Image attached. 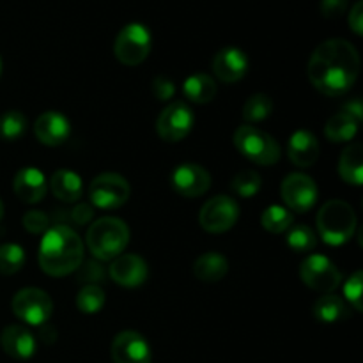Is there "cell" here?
Returning <instances> with one entry per match:
<instances>
[{
	"instance_id": "obj_1",
	"label": "cell",
	"mask_w": 363,
	"mask_h": 363,
	"mask_svg": "<svg viewBox=\"0 0 363 363\" xmlns=\"http://www.w3.org/2000/svg\"><path fill=\"white\" fill-rule=\"evenodd\" d=\"M360 74V55L346 39H328L311 55L307 77L319 92L342 96L350 91Z\"/></svg>"
},
{
	"instance_id": "obj_2",
	"label": "cell",
	"mask_w": 363,
	"mask_h": 363,
	"mask_svg": "<svg viewBox=\"0 0 363 363\" xmlns=\"http://www.w3.org/2000/svg\"><path fill=\"white\" fill-rule=\"evenodd\" d=\"M38 261L50 277H66L74 273L84 262V243L66 223L50 227L39 243Z\"/></svg>"
},
{
	"instance_id": "obj_3",
	"label": "cell",
	"mask_w": 363,
	"mask_h": 363,
	"mask_svg": "<svg viewBox=\"0 0 363 363\" xmlns=\"http://www.w3.org/2000/svg\"><path fill=\"white\" fill-rule=\"evenodd\" d=\"M130 243L126 222L116 216L96 220L87 230V248L98 261H113Z\"/></svg>"
},
{
	"instance_id": "obj_4",
	"label": "cell",
	"mask_w": 363,
	"mask_h": 363,
	"mask_svg": "<svg viewBox=\"0 0 363 363\" xmlns=\"http://www.w3.org/2000/svg\"><path fill=\"white\" fill-rule=\"evenodd\" d=\"M318 230L321 240L330 247H342L357 230V215L347 202L328 201L321 206L318 213Z\"/></svg>"
},
{
	"instance_id": "obj_5",
	"label": "cell",
	"mask_w": 363,
	"mask_h": 363,
	"mask_svg": "<svg viewBox=\"0 0 363 363\" xmlns=\"http://www.w3.org/2000/svg\"><path fill=\"white\" fill-rule=\"evenodd\" d=\"M234 145L245 158L257 165H275L280 160L279 142L250 124H243L234 131Z\"/></svg>"
},
{
	"instance_id": "obj_6",
	"label": "cell",
	"mask_w": 363,
	"mask_h": 363,
	"mask_svg": "<svg viewBox=\"0 0 363 363\" xmlns=\"http://www.w3.org/2000/svg\"><path fill=\"white\" fill-rule=\"evenodd\" d=\"M152 48L151 30L144 23H128L117 34L113 53L124 66H138L147 59Z\"/></svg>"
},
{
	"instance_id": "obj_7",
	"label": "cell",
	"mask_w": 363,
	"mask_h": 363,
	"mask_svg": "<svg viewBox=\"0 0 363 363\" xmlns=\"http://www.w3.org/2000/svg\"><path fill=\"white\" fill-rule=\"evenodd\" d=\"M14 315L25 325L30 326H43L48 323V319L53 314V301L43 289L38 287H27L14 294L13 298Z\"/></svg>"
},
{
	"instance_id": "obj_8",
	"label": "cell",
	"mask_w": 363,
	"mask_h": 363,
	"mask_svg": "<svg viewBox=\"0 0 363 363\" xmlns=\"http://www.w3.org/2000/svg\"><path fill=\"white\" fill-rule=\"evenodd\" d=\"M300 277L305 286L318 293H333L342 282V273L337 264L326 255L312 254L303 259L300 266Z\"/></svg>"
},
{
	"instance_id": "obj_9",
	"label": "cell",
	"mask_w": 363,
	"mask_h": 363,
	"mask_svg": "<svg viewBox=\"0 0 363 363\" xmlns=\"http://www.w3.org/2000/svg\"><path fill=\"white\" fill-rule=\"evenodd\" d=\"M130 183L123 176L113 172L99 174L89 186V197L94 208L98 209H117L124 206L130 199Z\"/></svg>"
},
{
	"instance_id": "obj_10",
	"label": "cell",
	"mask_w": 363,
	"mask_h": 363,
	"mask_svg": "<svg viewBox=\"0 0 363 363\" xmlns=\"http://www.w3.org/2000/svg\"><path fill=\"white\" fill-rule=\"evenodd\" d=\"M240 218V206L229 195H216L209 199L201 209L199 222L206 233L222 234L233 229Z\"/></svg>"
},
{
	"instance_id": "obj_11",
	"label": "cell",
	"mask_w": 363,
	"mask_h": 363,
	"mask_svg": "<svg viewBox=\"0 0 363 363\" xmlns=\"http://www.w3.org/2000/svg\"><path fill=\"white\" fill-rule=\"evenodd\" d=\"M282 201L286 202V208L289 211L307 213L318 204L319 190L311 176L301 172H293L282 181L280 186Z\"/></svg>"
},
{
	"instance_id": "obj_12",
	"label": "cell",
	"mask_w": 363,
	"mask_h": 363,
	"mask_svg": "<svg viewBox=\"0 0 363 363\" xmlns=\"http://www.w3.org/2000/svg\"><path fill=\"white\" fill-rule=\"evenodd\" d=\"M195 116L190 106L183 101H174L163 108L156 121V131L165 142H179L190 135Z\"/></svg>"
},
{
	"instance_id": "obj_13",
	"label": "cell",
	"mask_w": 363,
	"mask_h": 363,
	"mask_svg": "<svg viewBox=\"0 0 363 363\" xmlns=\"http://www.w3.org/2000/svg\"><path fill=\"white\" fill-rule=\"evenodd\" d=\"M110 353L113 363H152L151 346L144 335L133 330L117 333Z\"/></svg>"
},
{
	"instance_id": "obj_14",
	"label": "cell",
	"mask_w": 363,
	"mask_h": 363,
	"mask_svg": "<svg viewBox=\"0 0 363 363\" xmlns=\"http://www.w3.org/2000/svg\"><path fill=\"white\" fill-rule=\"evenodd\" d=\"M172 188L186 199H195L204 195L211 186V176L204 167L197 163H183L174 169L170 177Z\"/></svg>"
},
{
	"instance_id": "obj_15",
	"label": "cell",
	"mask_w": 363,
	"mask_h": 363,
	"mask_svg": "<svg viewBox=\"0 0 363 363\" xmlns=\"http://www.w3.org/2000/svg\"><path fill=\"white\" fill-rule=\"evenodd\" d=\"M108 275L117 286L133 289V287H140L147 280L149 268L140 255L121 254L110 264Z\"/></svg>"
},
{
	"instance_id": "obj_16",
	"label": "cell",
	"mask_w": 363,
	"mask_h": 363,
	"mask_svg": "<svg viewBox=\"0 0 363 363\" xmlns=\"http://www.w3.org/2000/svg\"><path fill=\"white\" fill-rule=\"evenodd\" d=\"M248 67H250L248 55L236 46L222 48L213 59V71H215L216 78L225 84L240 82L247 74Z\"/></svg>"
},
{
	"instance_id": "obj_17",
	"label": "cell",
	"mask_w": 363,
	"mask_h": 363,
	"mask_svg": "<svg viewBox=\"0 0 363 363\" xmlns=\"http://www.w3.org/2000/svg\"><path fill=\"white\" fill-rule=\"evenodd\" d=\"M69 119L60 112H55V110L41 113L34 123V135L41 144L48 145V147L62 145L69 138Z\"/></svg>"
},
{
	"instance_id": "obj_18",
	"label": "cell",
	"mask_w": 363,
	"mask_h": 363,
	"mask_svg": "<svg viewBox=\"0 0 363 363\" xmlns=\"http://www.w3.org/2000/svg\"><path fill=\"white\" fill-rule=\"evenodd\" d=\"M13 190L16 197L25 204H38L48 191V181H46L45 174L35 167H23L14 176Z\"/></svg>"
},
{
	"instance_id": "obj_19",
	"label": "cell",
	"mask_w": 363,
	"mask_h": 363,
	"mask_svg": "<svg viewBox=\"0 0 363 363\" xmlns=\"http://www.w3.org/2000/svg\"><path fill=\"white\" fill-rule=\"evenodd\" d=\"M289 160L300 169H308L319 158V142L314 133L308 130H298L291 135L287 144Z\"/></svg>"
},
{
	"instance_id": "obj_20",
	"label": "cell",
	"mask_w": 363,
	"mask_h": 363,
	"mask_svg": "<svg viewBox=\"0 0 363 363\" xmlns=\"http://www.w3.org/2000/svg\"><path fill=\"white\" fill-rule=\"evenodd\" d=\"M2 350L14 360H28L35 353V339L25 326L11 325L0 335Z\"/></svg>"
},
{
	"instance_id": "obj_21",
	"label": "cell",
	"mask_w": 363,
	"mask_h": 363,
	"mask_svg": "<svg viewBox=\"0 0 363 363\" xmlns=\"http://www.w3.org/2000/svg\"><path fill=\"white\" fill-rule=\"evenodd\" d=\"M50 188H52L53 195L66 204L77 202L84 194L82 177L69 169L55 170L52 179H50Z\"/></svg>"
},
{
	"instance_id": "obj_22",
	"label": "cell",
	"mask_w": 363,
	"mask_h": 363,
	"mask_svg": "<svg viewBox=\"0 0 363 363\" xmlns=\"http://www.w3.org/2000/svg\"><path fill=\"white\" fill-rule=\"evenodd\" d=\"M227 272H229V262L218 252L202 254L194 262V275L206 284L220 282L227 275Z\"/></svg>"
},
{
	"instance_id": "obj_23",
	"label": "cell",
	"mask_w": 363,
	"mask_h": 363,
	"mask_svg": "<svg viewBox=\"0 0 363 363\" xmlns=\"http://www.w3.org/2000/svg\"><path fill=\"white\" fill-rule=\"evenodd\" d=\"M339 174L351 186L363 184V147L362 144H351L344 149L339 160Z\"/></svg>"
},
{
	"instance_id": "obj_24",
	"label": "cell",
	"mask_w": 363,
	"mask_h": 363,
	"mask_svg": "<svg viewBox=\"0 0 363 363\" xmlns=\"http://www.w3.org/2000/svg\"><path fill=\"white\" fill-rule=\"evenodd\" d=\"M216 91H218V87H216V82L206 73L191 74V77H188L183 84L184 98H188L190 101L197 103V105H206V103H211L213 99H215Z\"/></svg>"
},
{
	"instance_id": "obj_25",
	"label": "cell",
	"mask_w": 363,
	"mask_h": 363,
	"mask_svg": "<svg viewBox=\"0 0 363 363\" xmlns=\"http://www.w3.org/2000/svg\"><path fill=\"white\" fill-rule=\"evenodd\" d=\"M314 315L318 321L325 323V325H335L350 315V308L342 298L333 293H326L325 296L315 301Z\"/></svg>"
},
{
	"instance_id": "obj_26",
	"label": "cell",
	"mask_w": 363,
	"mask_h": 363,
	"mask_svg": "<svg viewBox=\"0 0 363 363\" xmlns=\"http://www.w3.org/2000/svg\"><path fill=\"white\" fill-rule=\"evenodd\" d=\"M358 126H360V123H357L347 113L340 112L330 117L325 126V135L330 142L342 144V142H350L357 137Z\"/></svg>"
},
{
	"instance_id": "obj_27",
	"label": "cell",
	"mask_w": 363,
	"mask_h": 363,
	"mask_svg": "<svg viewBox=\"0 0 363 363\" xmlns=\"http://www.w3.org/2000/svg\"><path fill=\"white\" fill-rule=\"evenodd\" d=\"M293 213L287 208H284V206H269V208H266L264 213L261 215V225L272 234L287 233V229L293 225Z\"/></svg>"
},
{
	"instance_id": "obj_28",
	"label": "cell",
	"mask_w": 363,
	"mask_h": 363,
	"mask_svg": "<svg viewBox=\"0 0 363 363\" xmlns=\"http://www.w3.org/2000/svg\"><path fill=\"white\" fill-rule=\"evenodd\" d=\"M27 131V117L20 110H7L0 116V140L16 142Z\"/></svg>"
},
{
	"instance_id": "obj_29",
	"label": "cell",
	"mask_w": 363,
	"mask_h": 363,
	"mask_svg": "<svg viewBox=\"0 0 363 363\" xmlns=\"http://www.w3.org/2000/svg\"><path fill=\"white\" fill-rule=\"evenodd\" d=\"M286 241L291 250L300 252V254H308L318 245V236H315V233L308 225L298 223V225H291L287 229Z\"/></svg>"
},
{
	"instance_id": "obj_30",
	"label": "cell",
	"mask_w": 363,
	"mask_h": 363,
	"mask_svg": "<svg viewBox=\"0 0 363 363\" xmlns=\"http://www.w3.org/2000/svg\"><path fill=\"white\" fill-rule=\"evenodd\" d=\"M273 112V101L268 94H259L250 96L243 106V119L247 123H261V121L268 119Z\"/></svg>"
},
{
	"instance_id": "obj_31",
	"label": "cell",
	"mask_w": 363,
	"mask_h": 363,
	"mask_svg": "<svg viewBox=\"0 0 363 363\" xmlns=\"http://www.w3.org/2000/svg\"><path fill=\"white\" fill-rule=\"evenodd\" d=\"M105 303V291L99 286H84L77 294V308L84 314H98Z\"/></svg>"
},
{
	"instance_id": "obj_32",
	"label": "cell",
	"mask_w": 363,
	"mask_h": 363,
	"mask_svg": "<svg viewBox=\"0 0 363 363\" xmlns=\"http://www.w3.org/2000/svg\"><path fill=\"white\" fill-rule=\"evenodd\" d=\"M25 250L16 243L0 245V275H14L25 264Z\"/></svg>"
},
{
	"instance_id": "obj_33",
	"label": "cell",
	"mask_w": 363,
	"mask_h": 363,
	"mask_svg": "<svg viewBox=\"0 0 363 363\" xmlns=\"http://www.w3.org/2000/svg\"><path fill=\"white\" fill-rule=\"evenodd\" d=\"M262 179L255 170H241L234 176L233 179V190L236 191L240 197L243 199H252L261 191Z\"/></svg>"
},
{
	"instance_id": "obj_34",
	"label": "cell",
	"mask_w": 363,
	"mask_h": 363,
	"mask_svg": "<svg viewBox=\"0 0 363 363\" xmlns=\"http://www.w3.org/2000/svg\"><path fill=\"white\" fill-rule=\"evenodd\" d=\"M362 293H363V272L362 269H358V272H354L353 275L346 280V284H344V296H346V300L350 301V305L357 312L363 311Z\"/></svg>"
},
{
	"instance_id": "obj_35",
	"label": "cell",
	"mask_w": 363,
	"mask_h": 363,
	"mask_svg": "<svg viewBox=\"0 0 363 363\" xmlns=\"http://www.w3.org/2000/svg\"><path fill=\"white\" fill-rule=\"evenodd\" d=\"M78 272V282H82L84 286H98L103 279H105V269L101 264L94 261L82 262Z\"/></svg>"
},
{
	"instance_id": "obj_36",
	"label": "cell",
	"mask_w": 363,
	"mask_h": 363,
	"mask_svg": "<svg viewBox=\"0 0 363 363\" xmlns=\"http://www.w3.org/2000/svg\"><path fill=\"white\" fill-rule=\"evenodd\" d=\"M21 223L30 234H45L50 229V216L46 213L32 209L25 213Z\"/></svg>"
},
{
	"instance_id": "obj_37",
	"label": "cell",
	"mask_w": 363,
	"mask_h": 363,
	"mask_svg": "<svg viewBox=\"0 0 363 363\" xmlns=\"http://www.w3.org/2000/svg\"><path fill=\"white\" fill-rule=\"evenodd\" d=\"M151 91L156 99H160V101H169L176 94V85H174V82L170 78L156 77L151 84Z\"/></svg>"
},
{
	"instance_id": "obj_38",
	"label": "cell",
	"mask_w": 363,
	"mask_h": 363,
	"mask_svg": "<svg viewBox=\"0 0 363 363\" xmlns=\"http://www.w3.org/2000/svg\"><path fill=\"white\" fill-rule=\"evenodd\" d=\"M347 0H321L319 4V9H321V14L328 20H333V18H339L340 14L346 11Z\"/></svg>"
},
{
	"instance_id": "obj_39",
	"label": "cell",
	"mask_w": 363,
	"mask_h": 363,
	"mask_svg": "<svg viewBox=\"0 0 363 363\" xmlns=\"http://www.w3.org/2000/svg\"><path fill=\"white\" fill-rule=\"evenodd\" d=\"M92 218H94V208L91 204H85V202L74 206L73 211H71V220L77 225H87L92 222Z\"/></svg>"
},
{
	"instance_id": "obj_40",
	"label": "cell",
	"mask_w": 363,
	"mask_h": 363,
	"mask_svg": "<svg viewBox=\"0 0 363 363\" xmlns=\"http://www.w3.org/2000/svg\"><path fill=\"white\" fill-rule=\"evenodd\" d=\"M350 27L353 28V32L357 35L363 34V2L358 0L353 6V9L350 11Z\"/></svg>"
},
{
	"instance_id": "obj_41",
	"label": "cell",
	"mask_w": 363,
	"mask_h": 363,
	"mask_svg": "<svg viewBox=\"0 0 363 363\" xmlns=\"http://www.w3.org/2000/svg\"><path fill=\"white\" fill-rule=\"evenodd\" d=\"M344 113H347L350 117H353L357 123H362V117H363V105H362V99L360 98H354L351 101H347L342 108Z\"/></svg>"
},
{
	"instance_id": "obj_42",
	"label": "cell",
	"mask_w": 363,
	"mask_h": 363,
	"mask_svg": "<svg viewBox=\"0 0 363 363\" xmlns=\"http://www.w3.org/2000/svg\"><path fill=\"white\" fill-rule=\"evenodd\" d=\"M4 218V204H2V201H0V220Z\"/></svg>"
},
{
	"instance_id": "obj_43",
	"label": "cell",
	"mask_w": 363,
	"mask_h": 363,
	"mask_svg": "<svg viewBox=\"0 0 363 363\" xmlns=\"http://www.w3.org/2000/svg\"><path fill=\"white\" fill-rule=\"evenodd\" d=\"M0 74H2V60H0Z\"/></svg>"
}]
</instances>
